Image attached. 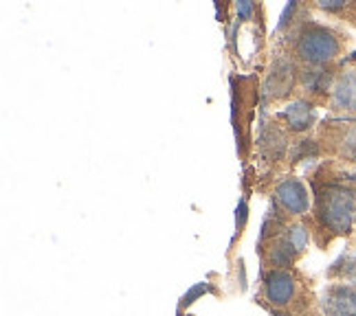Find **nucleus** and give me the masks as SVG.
I'll use <instances>...</instances> for the list:
<instances>
[{"instance_id": "nucleus-1", "label": "nucleus", "mask_w": 356, "mask_h": 316, "mask_svg": "<svg viewBox=\"0 0 356 316\" xmlns=\"http://www.w3.org/2000/svg\"><path fill=\"white\" fill-rule=\"evenodd\" d=\"M295 292V279L289 272H273L266 281V297L277 306L289 303Z\"/></svg>"}, {"instance_id": "nucleus-2", "label": "nucleus", "mask_w": 356, "mask_h": 316, "mask_svg": "<svg viewBox=\"0 0 356 316\" xmlns=\"http://www.w3.org/2000/svg\"><path fill=\"white\" fill-rule=\"evenodd\" d=\"M337 51V44L330 35H310V40L304 47V53H308L306 58L312 60H325Z\"/></svg>"}, {"instance_id": "nucleus-3", "label": "nucleus", "mask_w": 356, "mask_h": 316, "mask_svg": "<svg viewBox=\"0 0 356 316\" xmlns=\"http://www.w3.org/2000/svg\"><path fill=\"white\" fill-rule=\"evenodd\" d=\"M334 316H356V290H339L330 301Z\"/></svg>"}]
</instances>
